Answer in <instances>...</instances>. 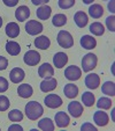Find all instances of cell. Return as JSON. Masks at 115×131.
Listing matches in <instances>:
<instances>
[{
    "instance_id": "1",
    "label": "cell",
    "mask_w": 115,
    "mask_h": 131,
    "mask_svg": "<svg viewBox=\"0 0 115 131\" xmlns=\"http://www.w3.org/2000/svg\"><path fill=\"white\" fill-rule=\"evenodd\" d=\"M43 113H44L43 106L37 101H30L25 106V115L31 121H36L37 118H39Z\"/></svg>"
},
{
    "instance_id": "2",
    "label": "cell",
    "mask_w": 115,
    "mask_h": 131,
    "mask_svg": "<svg viewBox=\"0 0 115 131\" xmlns=\"http://www.w3.org/2000/svg\"><path fill=\"white\" fill-rule=\"evenodd\" d=\"M56 41H58V44L61 48H64V49L71 48L74 45L73 36L70 35V32L66 31V30H60L58 37H56Z\"/></svg>"
},
{
    "instance_id": "3",
    "label": "cell",
    "mask_w": 115,
    "mask_h": 131,
    "mask_svg": "<svg viewBox=\"0 0 115 131\" xmlns=\"http://www.w3.org/2000/svg\"><path fill=\"white\" fill-rule=\"evenodd\" d=\"M97 63H98V58L97 56L93 53H86L85 56L82 59V67H83L84 72H90L97 66Z\"/></svg>"
},
{
    "instance_id": "4",
    "label": "cell",
    "mask_w": 115,
    "mask_h": 131,
    "mask_svg": "<svg viewBox=\"0 0 115 131\" xmlns=\"http://www.w3.org/2000/svg\"><path fill=\"white\" fill-rule=\"evenodd\" d=\"M82 75V71L78 66L76 65H71V66H68L66 70H64V77L68 80H71V81H75V80H78Z\"/></svg>"
},
{
    "instance_id": "5",
    "label": "cell",
    "mask_w": 115,
    "mask_h": 131,
    "mask_svg": "<svg viewBox=\"0 0 115 131\" xmlns=\"http://www.w3.org/2000/svg\"><path fill=\"white\" fill-rule=\"evenodd\" d=\"M23 60H24V63L28 66H35V65H37L39 63L40 54L37 51H35V50H29V51L24 54Z\"/></svg>"
},
{
    "instance_id": "6",
    "label": "cell",
    "mask_w": 115,
    "mask_h": 131,
    "mask_svg": "<svg viewBox=\"0 0 115 131\" xmlns=\"http://www.w3.org/2000/svg\"><path fill=\"white\" fill-rule=\"evenodd\" d=\"M25 31L29 35H37L43 31V25L36 20H30L25 25Z\"/></svg>"
},
{
    "instance_id": "7",
    "label": "cell",
    "mask_w": 115,
    "mask_h": 131,
    "mask_svg": "<svg viewBox=\"0 0 115 131\" xmlns=\"http://www.w3.org/2000/svg\"><path fill=\"white\" fill-rule=\"evenodd\" d=\"M44 102L48 108L55 109V108H59L62 104V99L56 94H48V95H46Z\"/></svg>"
},
{
    "instance_id": "8",
    "label": "cell",
    "mask_w": 115,
    "mask_h": 131,
    "mask_svg": "<svg viewBox=\"0 0 115 131\" xmlns=\"http://www.w3.org/2000/svg\"><path fill=\"white\" fill-rule=\"evenodd\" d=\"M85 85L88 88L95 89L100 85V78L97 73H89L85 77Z\"/></svg>"
},
{
    "instance_id": "9",
    "label": "cell",
    "mask_w": 115,
    "mask_h": 131,
    "mask_svg": "<svg viewBox=\"0 0 115 131\" xmlns=\"http://www.w3.org/2000/svg\"><path fill=\"white\" fill-rule=\"evenodd\" d=\"M93 121H94V123L98 126H105L108 124L109 118H108V115L106 114L105 111L98 110L93 114Z\"/></svg>"
},
{
    "instance_id": "10",
    "label": "cell",
    "mask_w": 115,
    "mask_h": 131,
    "mask_svg": "<svg viewBox=\"0 0 115 131\" xmlns=\"http://www.w3.org/2000/svg\"><path fill=\"white\" fill-rule=\"evenodd\" d=\"M38 74L39 77L42 78H45V79H50V78L53 77L54 74V70H53V66L48 63H45V64L40 65L39 69H38Z\"/></svg>"
},
{
    "instance_id": "11",
    "label": "cell",
    "mask_w": 115,
    "mask_h": 131,
    "mask_svg": "<svg viewBox=\"0 0 115 131\" xmlns=\"http://www.w3.org/2000/svg\"><path fill=\"white\" fill-rule=\"evenodd\" d=\"M68 111L70 113V115L73 117H79L83 114V106L77 101H71L68 104Z\"/></svg>"
},
{
    "instance_id": "12",
    "label": "cell",
    "mask_w": 115,
    "mask_h": 131,
    "mask_svg": "<svg viewBox=\"0 0 115 131\" xmlns=\"http://www.w3.org/2000/svg\"><path fill=\"white\" fill-rule=\"evenodd\" d=\"M24 77H25L24 71H23L22 69H20V67H14L9 73V78H10V80H12V82H14V84L21 82L24 79Z\"/></svg>"
},
{
    "instance_id": "13",
    "label": "cell",
    "mask_w": 115,
    "mask_h": 131,
    "mask_svg": "<svg viewBox=\"0 0 115 131\" xmlns=\"http://www.w3.org/2000/svg\"><path fill=\"white\" fill-rule=\"evenodd\" d=\"M70 118L64 111H59L55 114V123L59 128H66L69 125Z\"/></svg>"
},
{
    "instance_id": "14",
    "label": "cell",
    "mask_w": 115,
    "mask_h": 131,
    "mask_svg": "<svg viewBox=\"0 0 115 131\" xmlns=\"http://www.w3.org/2000/svg\"><path fill=\"white\" fill-rule=\"evenodd\" d=\"M68 62V56L64 52H56L53 57V63L55 65V67L58 69H62Z\"/></svg>"
},
{
    "instance_id": "15",
    "label": "cell",
    "mask_w": 115,
    "mask_h": 131,
    "mask_svg": "<svg viewBox=\"0 0 115 131\" xmlns=\"http://www.w3.org/2000/svg\"><path fill=\"white\" fill-rule=\"evenodd\" d=\"M29 16H30V9L28 6H20V7L15 10V17L20 22L25 21Z\"/></svg>"
},
{
    "instance_id": "16",
    "label": "cell",
    "mask_w": 115,
    "mask_h": 131,
    "mask_svg": "<svg viewBox=\"0 0 115 131\" xmlns=\"http://www.w3.org/2000/svg\"><path fill=\"white\" fill-rule=\"evenodd\" d=\"M81 45L84 48V49H94L95 45H97V41H95L94 37L90 36V35H84L81 38Z\"/></svg>"
},
{
    "instance_id": "17",
    "label": "cell",
    "mask_w": 115,
    "mask_h": 131,
    "mask_svg": "<svg viewBox=\"0 0 115 131\" xmlns=\"http://www.w3.org/2000/svg\"><path fill=\"white\" fill-rule=\"evenodd\" d=\"M56 80L54 78H50V79H45L40 82V91L47 93V92H51L53 89H55L56 87Z\"/></svg>"
},
{
    "instance_id": "18",
    "label": "cell",
    "mask_w": 115,
    "mask_h": 131,
    "mask_svg": "<svg viewBox=\"0 0 115 131\" xmlns=\"http://www.w3.org/2000/svg\"><path fill=\"white\" fill-rule=\"evenodd\" d=\"M32 93H34V89H32V87L28 84H22L19 86V88H17V94H19V96L23 97V99L30 97L32 95Z\"/></svg>"
},
{
    "instance_id": "19",
    "label": "cell",
    "mask_w": 115,
    "mask_h": 131,
    "mask_svg": "<svg viewBox=\"0 0 115 131\" xmlns=\"http://www.w3.org/2000/svg\"><path fill=\"white\" fill-rule=\"evenodd\" d=\"M20 34V27L16 22H9L6 26V35L9 38H15Z\"/></svg>"
},
{
    "instance_id": "20",
    "label": "cell",
    "mask_w": 115,
    "mask_h": 131,
    "mask_svg": "<svg viewBox=\"0 0 115 131\" xmlns=\"http://www.w3.org/2000/svg\"><path fill=\"white\" fill-rule=\"evenodd\" d=\"M6 51L10 54V56H17L21 51L20 44L15 41H8L6 43Z\"/></svg>"
},
{
    "instance_id": "21",
    "label": "cell",
    "mask_w": 115,
    "mask_h": 131,
    "mask_svg": "<svg viewBox=\"0 0 115 131\" xmlns=\"http://www.w3.org/2000/svg\"><path fill=\"white\" fill-rule=\"evenodd\" d=\"M51 13H52L51 7L47 5H44V6H40V7L37 9L36 14L39 20H47V19L51 16Z\"/></svg>"
},
{
    "instance_id": "22",
    "label": "cell",
    "mask_w": 115,
    "mask_h": 131,
    "mask_svg": "<svg viewBox=\"0 0 115 131\" xmlns=\"http://www.w3.org/2000/svg\"><path fill=\"white\" fill-rule=\"evenodd\" d=\"M74 20H75V23L77 27L79 28H84L86 25H88V15L84 12H77L74 16Z\"/></svg>"
},
{
    "instance_id": "23",
    "label": "cell",
    "mask_w": 115,
    "mask_h": 131,
    "mask_svg": "<svg viewBox=\"0 0 115 131\" xmlns=\"http://www.w3.org/2000/svg\"><path fill=\"white\" fill-rule=\"evenodd\" d=\"M50 44H51L50 38L47 36H44V35L37 37L36 40H35V45H36V48H38V49L46 50V49L50 48Z\"/></svg>"
},
{
    "instance_id": "24",
    "label": "cell",
    "mask_w": 115,
    "mask_h": 131,
    "mask_svg": "<svg viewBox=\"0 0 115 131\" xmlns=\"http://www.w3.org/2000/svg\"><path fill=\"white\" fill-rule=\"evenodd\" d=\"M89 14H90V16H92L93 19H99V17H101L104 14L103 6L99 5V4H93V5L90 6V8H89Z\"/></svg>"
},
{
    "instance_id": "25",
    "label": "cell",
    "mask_w": 115,
    "mask_h": 131,
    "mask_svg": "<svg viewBox=\"0 0 115 131\" xmlns=\"http://www.w3.org/2000/svg\"><path fill=\"white\" fill-rule=\"evenodd\" d=\"M63 92H64V95H66L67 97L74 99V97H76L77 94H78V87L74 84H67L63 88Z\"/></svg>"
},
{
    "instance_id": "26",
    "label": "cell",
    "mask_w": 115,
    "mask_h": 131,
    "mask_svg": "<svg viewBox=\"0 0 115 131\" xmlns=\"http://www.w3.org/2000/svg\"><path fill=\"white\" fill-rule=\"evenodd\" d=\"M38 128L44 130V131H53L54 130V123L52 122L51 118L45 117V118H42L39 122H38Z\"/></svg>"
},
{
    "instance_id": "27",
    "label": "cell",
    "mask_w": 115,
    "mask_h": 131,
    "mask_svg": "<svg viewBox=\"0 0 115 131\" xmlns=\"http://www.w3.org/2000/svg\"><path fill=\"white\" fill-rule=\"evenodd\" d=\"M104 94L109 95V96H114L115 95V84L113 81H106L101 87Z\"/></svg>"
},
{
    "instance_id": "28",
    "label": "cell",
    "mask_w": 115,
    "mask_h": 131,
    "mask_svg": "<svg viewBox=\"0 0 115 131\" xmlns=\"http://www.w3.org/2000/svg\"><path fill=\"white\" fill-rule=\"evenodd\" d=\"M90 31L95 36H101L104 34V31H105V28L100 22H93L90 26Z\"/></svg>"
},
{
    "instance_id": "29",
    "label": "cell",
    "mask_w": 115,
    "mask_h": 131,
    "mask_svg": "<svg viewBox=\"0 0 115 131\" xmlns=\"http://www.w3.org/2000/svg\"><path fill=\"white\" fill-rule=\"evenodd\" d=\"M52 23L55 27H62V26H64L67 23V16L64 14H55L53 16Z\"/></svg>"
},
{
    "instance_id": "30",
    "label": "cell",
    "mask_w": 115,
    "mask_h": 131,
    "mask_svg": "<svg viewBox=\"0 0 115 131\" xmlns=\"http://www.w3.org/2000/svg\"><path fill=\"white\" fill-rule=\"evenodd\" d=\"M94 95L91 92H84L83 95H82V101L86 107H92L94 103Z\"/></svg>"
},
{
    "instance_id": "31",
    "label": "cell",
    "mask_w": 115,
    "mask_h": 131,
    "mask_svg": "<svg viewBox=\"0 0 115 131\" xmlns=\"http://www.w3.org/2000/svg\"><path fill=\"white\" fill-rule=\"evenodd\" d=\"M8 117L12 122H20L23 119V114L22 111H20L19 109H13L8 113Z\"/></svg>"
},
{
    "instance_id": "32",
    "label": "cell",
    "mask_w": 115,
    "mask_h": 131,
    "mask_svg": "<svg viewBox=\"0 0 115 131\" xmlns=\"http://www.w3.org/2000/svg\"><path fill=\"white\" fill-rule=\"evenodd\" d=\"M112 103L113 102L108 97H100L98 100V102H97V106H98V108L101 109H109L112 107Z\"/></svg>"
},
{
    "instance_id": "33",
    "label": "cell",
    "mask_w": 115,
    "mask_h": 131,
    "mask_svg": "<svg viewBox=\"0 0 115 131\" xmlns=\"http://www.w3.org/2000/svg\"><path fill=\"white\" fill-rule=\"evenodd\" d=\"M9 100L5 95H0V111H5L9 108Z\"/></svg>"
},
{
    "instance_id": "34",
    "label": "cell",
    "mask_w": 115,
    "mask_h": 131,
    "mask_svg": "<svg viewBox=\"0 0 115 131\" xmlns=\"http://www.w3.org/2000/svg\"><path fill=\"white\" fill-rule=\"evenodd\" d=\"M58 4H59L60 8H62V9H67V8H70L71 6L75 5V0H59Z\"/></svg>"
},
{
    "instance_id": "35",
    "label": "cell",
    "mask_w": 115,
    "mask_h": 131,
    "mask_svg": "<svg viewBox=\"0 0 115 131\" xmlns=\"http://www.w3.org/2000/svg\"><path fill=\"white\" fill-rule=\"evenodd\" d=\"M114 22H115V17H114V15H112V16H108L107 19H106V26H107V28H108V30L109 31H115V25H114Z\"/></svg>"
},
{
    "instance_id": "36",
    "label": "cell",
    "mask_w": 115,
    "mask_h": 131,
    "mask_svg": "<svg viewBox=\"0 0 115 131\" xmlns=\"http://www.w3.org/2000/svg\"><path fill=\"white\" fill-rule=\"evenodd\" d=\"M8 89V81L4 77H0V93H4Z\"/></svg>"
},
{
    "instance_id": "37",
    "label": "cell",
    "mask_w": 115,
    "mask_h": 131,
    "mask_svg": "<svg viewBox=\"0 0 115 131\" xmlns=\"http://www.w3.org/2000/svg\"><path fill=\"white\" fill-rule=\"evenodd\" d=\"M8 66V60L7 58H5L4 56H0V71H4L6 70Z\"/></svg>"
},
{
    "instance_id": "38",
    "label": "cell",
    "mask_w": 115,
    "mask_h": 131,
    "mask_svg": "<svg viewBox=\"0 0 115 131\" xmlns=\"http://www.w3.org/2000/svg\"><path fill=\"white\" fill-rule=\"evenodd\" d=\"M81 130L82 131H86V130H90V131H97V128L93 126L91 123H84L83 125L81 126Z\"/></svg>"
},
{
    "instance_id": "39",
    "label": "cell",
    "mask_w": 115,
    "mask_h": 131,
    "mask_svg": "<svg viewBox=\"0 0 115 131\" xmlns=\"http://www.w3.org/2000/svg\"><path fill=\"white\" fill-rule=\"evenodd\" d=\"M17 0H4V4H5L6 6H9V7H13V6H16L17 5Z\"/></svg>"
},
{
    "instance_id": "40",
    "label": "cell",
    "mask_w": 115,
    "mask_h": 131,
    "mask_svg": "<svg viewBox=\"0 0 115 131\" xmlns=\"http://www.w3.org/2000/svg\"><path fill=\"white\" fill-rule=\"evenodd\" d=\"M31 3L34 4V5H46L47 3H48V0H31Z\"/></svg>"
},
{
    "instance_id": "41",
    "label": "cell",
    "mask_w": 115,
    "mask_h": 131,
    "mask_svg": "<svg viewBox=\"0 0 115 131\" xmlns=\"http://www.w3.org/2000/svg\"><path fill=\"white\" fill-rule=\"evenodd\" d=\"M8 130L9 131H13V130H19V131H22L23 128L21 125H19V124H13V125H10L9 128H8Z\"/></svg>"
},
{
    "instance_id": "42",
    "label": "cell",
    "mask_w": 115,
    "mask_h": 131,
    "mask_svg": "<svg viewBox=\"0 0 115 131\" xmlns=\"http://www.w3.org/2000/svg\"><path fill=\"white\" fill-rule=\"evenodd\" d=\"M108 8H109V12L114 13V1H110V3H108Z\"/></svg>"
},
{
    "instance_id": "43",
    "label": "cell",
    "mask_w": 115,
    "mask_h": 131,
    "mask_svg": "<svg viewBox=\"0 0 115 131\" xmlns=\"http://www.w3.org/2000/svg\"><path fill=\"white\" fill-rule=\"evenodd\" d=\"M92 0H84V4H91Z\"/></svg>"
},
{
    "instance_id": "44",
    "label": "cell",
    "mask_w": 115,
    "mask_h": 131,
    "mask_svg": "<svg viewBox=\"0 0 115 131\" xmlns=\"http://www.w3.org/2000/svg\"><path fill=\"white\" fill-rule=\"evenodd\" d=\"M1 26H3V19H1V16H0V28H1Z\"/></svg>"
}]
</instances>
